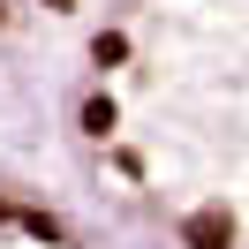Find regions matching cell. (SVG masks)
Listing matches in <instances>:
<instances>
[{
    "mask_svg": "<svg viewBox=\"0 0 249 249\" xmlns=\"http://www.w3.org/2000/svg\"><path fill=\"white\" fill-rule=\"evenodd\" d=\"M234 242V219L227 212H196L189 219V249H227Z\"/></svg>",
    "mask_w": 249,
    "mask_h": 249,
    "instance_id": "obj_1",
    "label": "cell"
},
{
    "mask_svg": "<svg viewBox=\"0 0 249 249\" xmlns=\"http://www.w3.org/2000/svg\"><path fill=\"white\" fill-rule=\"evenodd\" d=\"M46 8H68V0H46Z\"/></svg>",
    "mask_w": 249,
    "mask_h": 249,
    "instance_id": "obj_2",
    "label": "cell"
}]
</instances>
